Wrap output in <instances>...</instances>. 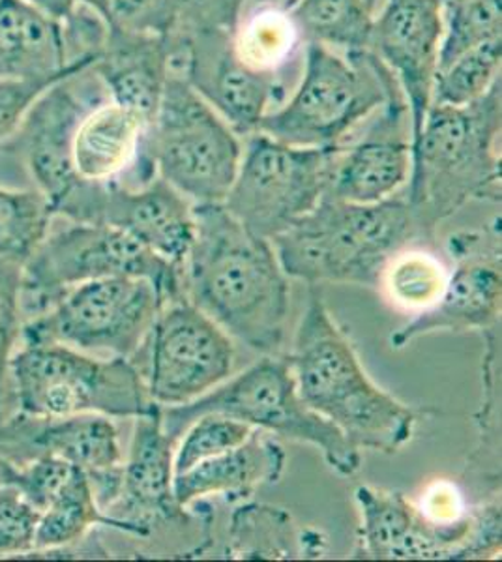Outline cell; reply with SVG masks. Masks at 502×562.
Returning <instances> with one entry per match:
<instances>
[{
	"mask_svg": "<svg viewBox=\"0 0 502 562\" xmlns=\"http://www.w3.org/2000/svg\"><path fill=\"white\" fill-rule=\"evenodd\" d=\"M191 209L196 237L180 269L186 299L230 338L265 357L278 355L291 285L272 243L246 229L223 203Z\"/></svg>",
	"mask_w": 502,
	"mask_h": 562,
	"instance_id": "obj_1",
	"label": "cell"
},
{
	"mask_svg": "<svg viewBox=\"0 0 502 562\" xmlns=\"http://www.w3.org/2000/svg\"><path fill=\"white\" fill-rule=\"evenodd\" d=\"M287 362L305 405L336 426L356 450L392 456L413 439L422 413L368 378L317 288H310Z\"/></svg>",
	"mask_w": 502,
	"mask_h": 562,
	"instance_id": "obj_2",
	"label": "cell"
},
{
	"mask_svg": "<svg viewBox=\"0 0 502 562\" xmlns=\"http://www.w3.org/2000/svg\"><path fill=\"white\" fill-rule=\"evenodd\" d=\"M502 79L477 102L432 105L413 137L408 201L420 240L475 199L501 201Z\"/></svg>",
	"mask_w": 502,
	"mask_h": 562,
	"instance_id": "obj_3",
	"label": "cell"
},
{
	"mask_svg": "<svg viewBox=\"0 0 502 562\" xmlns=\"http://www.w3.org/2000/svg\"><path fill=\"white\" fill-rule=\"evenodd\" d=\"M420 240L405 198L358 205L321 199L312 212L270 240L287 278L310 288L356 283L376 288L398 254Z\"/></svg>",
	"mask_w": 502,
	"mask_h": 562,
	"instance_id": "obj_4",
	"label": "cell"
},
{
	"mask_svg": "<svg viewBox=\"0 0 502 562\" xmlns=\"http://www.w3.org/2000/svg\"><path fill=\"white\" fill-rule=\"evenodd\" d=\"M7 403L8 411L34 418L98 413L135 420L161 409L130 358L32 341H20L10 358Z\"/></svg>",
	"mask_w": 502,
	"mask_h": 562,
	"instance_id": "obj_5",
	"label": "cell"
},
{
	"mask_svg": "<svg viewBox=\"0 0 502 562\" xmlns=\"http://www.w3.org/2000/svg\"><path fill=\"white\" fill-rule=\"evenodd\" d=\"M395 89L394 76L373 53L344 57L308 44L299 87L263 119L257 132L291 147H337Z\"/></svg>",
	"mask_w": 502,
	"mask_h": 562,
	"instance_id": "obj_6",
	"label": "cell"
},
{
	"mask_svg": "<svg viewBox=\"0 0 502 562\" xmlns=\"http://www.w3.org/2000/svg\"><path fill=\"white\" fill-rule=\"evenodd\" d=\"M203 415L230 416L280 439L308 442L321 450L332 471L342 476H353L362 465L360 450L300 397L287 357L267 355L198 400L161 409V426L178 442L191 422Z\"/></svg>",
	"mask_w": 502,
	"mask_h": 562,
	"instance_id": "obj_7",
	"label": "cell"
},
{
	"mask_svg": "<svg viewBox=\"0 0 502 562\" xmlns=\"http://www.w3.org/2000/svg\"><path fill=\"white\" fill-rule=\"evenodd\" d=\"M145 278L167 302L185 296L182 274L143 244L108 224L66 220L49 229L21 270L23 321L52 307L66 291L102 278Z\"/></svg>",
	"mask_w": 502,
	"mask_h": 562,
	"instance_id": "obj_8",
	"label": "cell"
},
{
	"mask_svg": "<svg viewBox=\"0 0 502 562\" xmlns=\"http://www.w3.org/2000/svg\"><path fill=\"white\" fill-rule=\"evenodd\" d=\"M241 135L172 71L145 140V158L193 205L223 203L242 158Z\"/></svg>",
	"mask_w": 502,
	"mask_h": 562,
	"instance_id": "obj_9",
	"label": "cell"
},
{
	"mask_svg": "<svg viewBox=\"0 0 502 562\" xmlns=\"http://www.w3.org/2000/svg\"><path fill=\"white\" fill-rule=\"evenodd\" d=\"M166 301L145 278L87 281L23 321L21 341L58 344L96 357H134Z\"/></svg>",
	"mask_w": 502,
	"mask_h": 562,
	"instance_id": "obj_10",
	"label": "cell"
},
{
	"mask_svg": "<svg viewBox=\"0 0 502 562\" xmlns=\"http://www.w3.org/2000/svg\"><path fill=\"white\" fill-rule=\"evenodd\" d=\"M246 139L223 206L254 235L274 240L325 198L342 145L291 147L261 132Z\"/></svg>",
	"mask_w": 502,
	"mask_h": 562,
	"instance_id": "obj_11",
	"label": "cell"
},
{
	"mask_svg": "<svg viewBox=\"0 0 502 562\" xmlns=\"http://www.w3.org/2000/svg\"><path fill=\"white\" fill-rule=\"evenodd\" d=\"M358 559L439 561L483 559L501 551V505L477 506L458 524H433L403 493L360 486Z\"/></svg>",
	"mask_w": 502,
	"mask_h": 562,
	"instance_id": "obj_12",
	"label": "cell"
},
{
	"mask_svg": "<svg viewBox=\"0 0 502 562\" xmlns=\"http://www.w3.org/2000/svg\"><path fill=\"white\" fill-rule=\"evenodd\" d=\"M147 394L161 409L193 402L230 378L235 347L186 296L167 302L134 357Z\"/></svg>",
	"mask_w": 502,
	"mask_h": 562,
	"instance_id": "obj_13",
	"label": "cell"
},
{
	"mask_svg": "<svg viewBox=\"0 0 502 562\" xmlns=\"http://www.w3.org/2000/svg\"><path fill=\"white\" fill-rule=\"evenodd\" d=\"M103 100L108 94L92 68L79 71L45 90L12 139L0 147L20 158L55 217L70 214L87 184L71 166V137L81 116Z\"/></svg>",
	"mask_w": 502,
	"mask_h": 562,
	"instance_id": "obj_14",
	"label": "cell"
},
{
	"mask_svg": "<svg viewBox=\"0 0 502 562\" xmlns=\"http://www.w3.org/2000/svg\"><path fill=\"white\" fill-rule=\"evenodd\" d=\"M171 40V70L209 103L241 137L259 130L263 119L286 102L287 83L246 65L233 33L201 31Z\"/></svg>",
	"mask_w": 502,
	"mask_h": 562,
	"instance_id": "obj_15",
	"label": "cell"
},
{
	"mask_svg": "<svg viewBox=\"0 0 502 562\" xmlns=\"http://www.w3.org/2000/svg\"><path fill=\"white\" fill-rule=\"evenodd\" d=\"M456 259L445 293L435 306L419 312L390 336L392 349H403L427 334L448 330L486 333L501 323V240L482 233H458L448 240Z\"/></svg>",
	"mask_w": 502,
	"mask_h": 562,
	"instance_id": "obj_16",
	"label": "cell"
},
{
	"mask_svg": "<svg viewBox=\"0 0 502 562\" xmlns=\"http://www.w3.org/2000/svg\"><path fill=\"white\" fill-rule=\"evenodd\" d=\"M364 124L362 134L342 145L326 199L369 205L394 198L408 186L413 122L400 87Z\"/></svg>",
	"mask_w": 502,
	"mask_h": 562,
	"instance_id": "obj_17",
	"label": "cell"
},
{
	"mask_svg": "<svg viewBox=\"0 0 502 562\" xmlns=\"http://www.w3.org/2000/svg\"><path fill=\"white\" fill-rule=\"evenodd\" d=\"M7 429L18 465L40 454L57 456L89 476L100 510L115 501L124 452L111 416L81 413L63 418H34L13 413L7 418Z\"/></svg>",
	"mask_w": 502,
	"mask_h": 562,
	"instance_id": "obj_18",
	"label": "cell"
},
{
	"mask_svg": "<svg viewBox=\"0 0 502 562\" xmlns=\"http://www.w3.org/2000/svg\"><path fill=\"white\" fill-rule=\"evenodd\" d=\"M443 38L440 0H384L369 52L387 66L408 102L413 137L432 108Z\"/></svg>",
	"mask_w": 502,
	"mask_h": 562,
	"instance_id": "obj_19",
	"label": "cell"
},
{
	"mask_svg": "<svg viewBox=\"0 0 502 562\" xmlns=\"http://www.w3.org/2000/svg\"><path fill=\"white\" fill-rule=\"evenodd\" d=\"M177 442L161 426V409L135 418L134 435L122 465L115 501L103 508L105 527L137 538H150L158 527L185 519L186 508L172 492Z\"/></svg>",
	"mask_w": 502,
	"mask_h": 562,
	"instance_id": "obj_20",
	"label": "cell"
},
{
	"mask_svg": "<svg viewBox=\"0 0 502 562\" xmlns=\"http://www.w3.org/2000/svg\"><path fill=\"white\" fill-rule=\"evenodd\" d=\"M150 121L121 103L103 100L77 122L71 137V166L79 179L94 184H147L156 169L145 158Z\"/></svg>",
	"mask_w": 502,
	"mask_h": 562,
	"instance_id": "obj_21",
	"label": "cell"
},
{
	"mask_svg": "<svg viewBox=\"0 0 502 562\" xmlns=\"http://www.w3.org/2000/svg\"><path fill=\"white\" fill-rule=\"evenodd\" d=\"M190 201L158 175L147 184H105L96 224L113 225L182 269L196 237Z\"/></svg>",
	"mask_w": 502,
	"mask_h": 562,
	"instance_id": "obj_22",
	"label": "cell"
},
{
	"mask_svg": "<svg viewBox=\"0 0 502 562\" xmlns=\"http://www.w3.org/2000/svg\"><path fill=\"white\" fill-rule=\"evenodd\" d=\"M286 461L278 437L254 428L238 447L177 474L172 482L175 501L182 508L212 495H222L227 503L246 501L259 487L276 484L286 471Z\"/></svg>",
	"mask_w": 502,
	"mask_h": 562,
	"instance_id": "obj_23",
	"label": "cell"
},
{
	"mask_svg": "<svg viewBox=\"0 0 502 562\" xmlns=\"http://www.w3.org/2000/svg\"><path fill=\"white\" fill-rule=\"evenodd\" d=\"M171 40L109 31L92 71L111 102L134 109L153 124L171 74Z\"/></svg>",
	"mask_w": 502,
	"mask_h": 562,
	"instance_id": "obj_24",
	"label": "cell"
},
{
	"mask_svg": "<svg viewBox=\"0 0 502 562\" xmlns=\"http://www.w3.org/2000/svg\"><path fill=\"white\" fill-rule=\"evenodd\" d=\"M90 66L71 63L63 21L26 0H0V79L70 77Z\"/></svg>",
	"mask_w": 502,
	"mask_h": 562,
	"instance_id": "obj_25",
	"label": "cell"
},
{
	"mask_svg": "<svg viewBox=\"0 0 502 562\" xmlns=\"http://www.w3.org/2000/svg\"><path fill=\"white\" fill-rule=\"evenodd\" d=\"M233 44L246 65L281 81L304 60L308 45L289 4L280 0H254L236 23Z\"/></svg>",
	"mask_w": 502,
	"mask_h": 562,
	"instance_id": "obj_26",
	"label": "cell"
},
{
	"mask_svg": "<svg viewBox=\"0 0 502 562\" xmlns=\"http://www.w3.org/2000/svg\"><path fill=\"white\" fill-rule=\"evenodd\" d=\"M289 10L305 44L323 45L344 57L369 53L376 10L368 0H293Z\"/></svg>",
	"mask_w": 502,
	"mask_h": 562,
	"instance_id": "obj_27",
	"label": "cell"
},
{
	"mask_svg": "<svg viewBox=\"0 0 502 562\" xmlns=\"http://www.w3.org/2000/svg\"><path fill=\"white\" fill-rule=\"evenodd\" d=\"M319 535L310 537V530L294 538L291 516L281 508L263 505L238 506L231 516V555L241 559H286L299 553L317 557L321 553Z\"/></svg>",
	"mask_w": 502,
	"mask_h": 562,
	"instance_id": "obj_28",
	"label": "cell"
},
{
	"mask_svg": "<svg viewBox=\"0 0 502 562\" xmlns=\"http://www.w3.org/2000/svg\"><path fill=\"white\" fill-rule=\"evenodd\" d=\"M96 525H105V516L96 501L89 476L76 469L42 512L32 553L70 551L85 542Z\"/></svg>",
	"mask_w": 502,
	"mask_h": 562,
	"instance_id": "obj_29",
	"label": "cell"
},
{
	"mask_svg": "<svg viewBox=\"0 0 502 562\" xmlns=\"http://www.w3.org/2000/svg\"><path fill=\"white\" fill-rule=\"evenodd\" d=\"M52 206L42 193L0 188V259L23 262L52 229Z\"/></svg>",
	"mask_w": 502,
	"mask_h": 562,
	"instance_id": "obj_30",
	"label": "cell"
},
{
	"mask_svg": "<svg viewBox=\"0 0 502 562\" xmlns=\"http://www.w3.org/2000/svg\"><path fill=\"white\" fill-rule=\"evenodd\" d=\"M502 38L478 45L440 66L433 83L432 105H469L501 81Z\"/></svg>",
	"mask_w": 502,
	"mask_h": 562,
	"instance_id": "obj_31",
	"label": "cell"
},
{
	"mask_svg": "<svg viewBox=\"0 0 502 562\" xmlns=\"http://www.w3.org/2000/svg\"><path fill=\"white\" fill-rule=\"evenodd\" d=\"M497 38H502V0L443 2L439 68L478 45Z\"/></svg>",
	"mask_w": 502,
	"mask_h": 562,
	"instance_id": "obj_32",
	"label": "cell"
},
{
	"mask_svg": "<svg viewBox=\"0 0 502 562\" xmlns=\"http://www.w3.org/2000/svg\"><path fill=\"white\" fill-rule=\"evenodd\" d=\"M381 281H384L390 299L398 306L424 312L435 306L440 294L445 293L448 272L432 254L420 249H403L388 262Z\"/></svg>",
	"mask_w": 502,
	"mask_h": 562,
	"instance_id": "obj_33",
	"label": "cell"
},
{
	"mask_svg": "<svg viewBox=\"0 0 502 562\" xmlns=\"http://www.w3.org/2000/svg\"><path fill=\"white\" fill-rule=\"evenodd\" d=\"M94 13L109 31L171 36L177 29L172 0H77Z\"/></svg>",
	"mask_w": 502,
	"mask_h": 562,
	"instance_id": "obj_34",
	"label": "cell"
},
{
	"mask_svg": "<svg viewBox=\"0 0 502 562\" xmlns=\"http://www.w3.org/2000/svg\"><path fill=\"white\" fill-rule=\"evenodd\" d=\"M252 426L244 422L235 420L230 416L203 415L198 420L191 422L182 437L178 439L172 471L175 476L182 474L199 465L201 461L210 460L214 456L223 454L231 448L238 447L248 439Z\"/></svg>",
	"mask_w": 502,
	"mask_h": 562,
	"instance_id": "obj_35",
	"label": "cell"
},
{
	"mask_svg": "<svg viewBox=\"0 0 502 562\" xmlns=\"http://www.w3.org/2000/svg\"><path fill=\"white\" fill-rule=\"evenodd\" d=\"M40 516L18 487L0 480V557L31 555Z\"/></svg>",
	"mask_w": 502,
	"mask_h": 562,
	"instance_id": "obj_36",
	"label": "cell"
},
{
	"mask_svg": "<svg viewBox=\"0 0 502 562\" xmlns=\"http://www.w3.org/2000/svg\"><path fill=\"white\" fill-rule=\"evenodd\" d=\"M21 270V262L0 259V394L4 396L8 389V366L13 351L20 346L23 328Z\"/></svg>",
	"mask_w": 502,
	"mask_h": 562,
	"instance_id": "obj_37",
	"label": "cell"
},
{
	"mask_svg": "<svg viewBox=\"0 0 502 562\" xmlns=\"http://www.w3.org/2000/svg\"><path fill=\"white\" fill-rule=\"evenodd\" d=\"M71 77V76H70ZM68 77H2L0 79V147L12 139L32 105L45 90Z\"/></svg>",
	"mask_w": 502,
	"mask_h": 562,
	"instance_id": "obj_38",
	"label": "cell"
},
{
	"mask_svg": "<svg viewBox=\"0 0 502 562\" xmlns=\"http://www.w3.org/2000/svg\"><path fill=\"white\" fill-rule=\"evenodd\" d=\"M177 8V29L172 33L201 31L235 33L236 23L254 0H172Z\"/></svg>",
	"mask_w": 502,
	"mask_h": 562,
	"instance_id": "obj_39",
	"label": "cell"
},
{
	"mask_svg": "<svg viewBox=\"0 0 502 562\" xmlns=\"http://www.w3.org/2000/svg\"><path fill=\"white\" fill-rule=\"evenodd\" d=\"M416 506L430 521L439 525L458 524L471 512L467 508L464 492L448 480H439L427 487Z\"/></svg>",
	"mask_w": 502,
	"mask_h": 562,
	"instance_id": "obj_40",
	"label": "cell"
},
{
	"mask_svg": "<svg viewBox=\"0 0 502 562\" xmlns=\"http://www.w3.org/2000/svg\"><path fill=\"white\" fill-rule=\"evenodd\" d=\"M26 2L57 21L70 20L77 8V0H26Z\"/></svg>",
	"mask_w": 502,
	"mask_h": 562,
	"instance_id": "obj_41",
	"label": "cell"
},
{
	"mask_svg": "<svg viewBox=\"0 0 502 562\" xmlns=\"http://www.w3.org/2000/svg\"><path fill=\"white\" fill-rule=\"evenodd\" d=\"M7 416H10V413H8L7 396L0 394V422L4 420Z\"/></svg>",
	"mask_w": 502,
	"mask_h": 562,
	"instance_id": "obj_42",
	"label": "cell"
},
{
	"mask_svg": "<svg viewBox=\"0 0 502 562\" xmlns=\"http://www.w3.org/2000/svg\"><path fill=\"white\" fill-rule=\"evenodd\" d=\"M440 2H446V0H440Z\"/></svg>",
	"mask_w": 502,
	"mask_h": 562,
	"instance_id": "obj_43",
	"label": "cell"
},
{
	"mask_svg": "<svg viewBox=\"0 0 502 562\" xmlns=\"http://www.w3.org/2000/svg\"><path fill=\"white\" fill-rule=\"evenodd\" d=\"M0 463H2V460H0Z\"/></svg>",
	"mask_w": 502,
	"mask_h": 562,
	"instance_id": "obj_44",
	"label": "cell"
}]
</instances>
